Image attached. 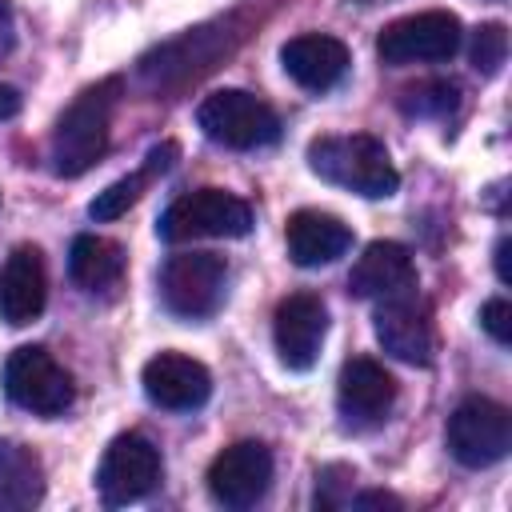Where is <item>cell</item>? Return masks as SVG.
I'll return each instance as SVG.
<instances>
[{"mask_svg": "<svg viewBox=\"0 0 512 512\" xmlns=\"http://www.w3.org/2000/svg\"><path fill=\"white\" fill-rule=\"evenodd\" d=\"M120 100V80H100L92 88H84L64 116L56 120L52 144H48V160L52 172L72 180L84 176L88 168H96V160L108 152V124H112V108Z\"/></svg>", "mask_w": 512, "mask_h": 512, "instance_id": "cell-1", "label": "cell"}, {"mask_svg": "<svg viewBox=\"0 0 512 512\" xmlns=\"http://www.w3.org/2000/svg\"><path fill=\"white\" fill-rule=\"evenodd\" d=\"M308 168L324 184H336V188L368 196V200H384V196H392L400 188V172L392 168L388 148L368 132L316 136L308 144Z\"/></svg>", "mask_w": 512, "mask_h": 512, "instance_id": "cell-2", "label": "cell"}, {"mask_svg": "<svg viewBox=\"0 0 512 512\" xmlns=\"http://www.w3.org/2000/svg\"><path fill=\"white\" fill-rule=\"evenodd\" d=\"M196 124L212 144L224 148H264L280 140V116L252 92L244 88H216L200 100L196 108Z\"/></svg>", "mask_w": 512, "mask_h": 512, "instance_id": "cell-3", "label": "cell"}, {"mask_svg": "<svg viewBox=\"0 0 512 512\" xmlns=\"http://www.w3.org/2000/svg\"><path fill=\"white\" fill-rule=\"evenodd\" d=\"M252 228V208L224 192V188H196L184 192L180 200H172L156 224V236L168 244H184V240H204V236H248Z\"/></svg>", "mask_w": 512, "mask_h": 512, "instance_id": "cell-4", "label": "cell"}, {"mask_svg": "<svg viewBox=\"0 0 512 512\" xmlns=\"http://www.w3.org/2000/svg\"><path fill=\"white\" fill-rule=\"evenodd\" d=\"M228 264L216 252H176L160 268V300L180 320H208L224 304Z\"/></svg>", "mask_w": 512, "mask_h": 512, "instance_id": "cell-5", "label": "cell"}, {"mask_svg": "<svg viewBox=\"0 0 512 512\" xmlns=\"http://www.w3.org/2000/svg\"><path fill=\"white\" fill-rule=\"evenodd\" d=\"M444 440H448V452H452L456 464L492 468L512 448V416H508L504 404H496L488 396H468L448 416Z\"/></svg>", "mask_w": 512, "mask_h": 512, "instance_id": "cell-6", "label": "cell"}, {"mask_svg": "<svg viewBox=\"0 0 512 512\" xmlns=\"http://www.w3.org/2000/svg\"><path fill=\"white\" fill-rule=\"evenodd\" d=\"M4 392L16 408L32 412V416H60L72 408V376L64 372V364L52 360L48 348L40 344H24L8 356L4 364Z\"/></svg>", "mask_w": 512, "mask_h": 512, "instance_id": "cell-7", "label": "cell"}, {"mask_svg": "<svg viewBox=\"0 0 512 512\" xmlns=\"http://www.w3.org/2000/svg\"><path fill=\"white\" fill-rule=\"evenodd\" d=\"M160 472H164L160 448L140 432H124L100 456L96 492H100V500L108 508H124V504L144 500L160 484Z\"/></svg>", "mask_w": 512, "mask_h": 512, "instance_id": "cell-8", "label": "cell"}, {"mask_svg": "<svg viewBox=\"0 0 512 512\" xmlns=\"http://www.w3.org/2000/svg\"><path fill=\"white\" fill-rule=\"evenodd\" d=\"M460 20L444 8L432 12H416L404 20H392L380 36H376V52L384 64H436V60H452L460 48Z\"/></svg>", "mask_w": 512, "mask_h": 512, "instance_id": "cell-9", "label": "cell"}, {"mask_svg": "<svg viewBox=\"0 0 512 512\" xmlns=\"http://www.w3.org/2000/svg\"><path fill=\"white\" fill-rule=\"evenodd\" d=\"M208 492L224 508H252L272 484V452L260 440H236L208 464Z\"/></svg>", "mask_w": 512, "mask_h": 512, "instance_id": "cell-10", "label": "cell"}, {"mask_svg": "<svg viewBox=\"0 0 512 512\" xmlns=\"http://www.w3.org/2000/svg\"><path fill=\"white\" fill-rule=\"evenodd\" d=\"M324 336H328V308L316 292H292L276 304L272 340H276V356L284 368L308 372L320 360Z\"/></svg>", "mask_w": 512, "mask_h": 512, "instance_id": "cell-11", "label": "cell"}, {"mask_svg": "<svg viewBox=\"0 0 512 512\" xmlns=\"http://www.w3.org/2000/svg\"><path fill=\"white\" fill-rule=\"evenodd\" d=\"M392 404H396V380L384 364H376L372 356H352L340 368L336 408H340L344 428H352V432L376 428V424L388 420Z\"/></svg>", "mask_w": 512, "mask_h": 512, "instance_id": "cell-12", "label": "cell"}, {"mask_svg": "<svg viewBox=\"0 0 512 512\" xmlns=\"http://www.w3.org/2000/svg\"><path fill=\"white\" fill-rule=\"evenodd\" d=\"M372 328H376V340L380 348L400 360V364H432V348H436V336H432V316L428 308L416 300V292L408 296H392V300H380L376 316H372Z\"/></svg>", "mask_w": 512, "mask_h": 512, "instance_id": "cell-13", "label": "cell"}, {"mask_svg": "<svg viewBox=\"0 0 512 512\" xmlns=\"http://www.w3.org/2000/svg\"><path fill=\"white\" fill-rule=\"evenodd\" d=\"M144 396L168 412H196L212 396V372L184 352H156L140 372Z\"/></svg>", "mask_w": 512, "mask_h": 512, "instance_id": "cell-14", "label": "cell"}, {"mask_svg": "<svg viewBox=\"0 0 512 512\" xmlns=\"http://www.w3.org/2000/svg\"><path fill=\"white\" fill-rule=\"evenodd\" d=\"M348 292L356 300H392V296L416 292L412 252L396 240H372L348 272Z\"/></svg>", "mask_w": 512, "mask_h": 512, "instance_id": "cell-15", "label": "cell"}, {"mask_svg": "<svg viewBox=\"0 0 512 512\" xmlns=\"http://www.w3.org/2000/svg\"><path fill=\"white\" fill-rule=\"evenodd\" d=\"M48 304V276L44 256L32 244H20L0 264V320L12 328L32 324Z\"/></svg>", "mask_w": 512, "mask_h": 512, "instance_id": "cell-16", "label": "cell"}, {"mask_svg": "<svg viewBox=\"0 0 512 512\" xmlns=\"http://www.w3.org/2000/svg\"><path fill=\"white\" fill-rule=\"evenodd\" d=\"M284 244H288L292 264H300V268H320V264L340 260V256L352 248V228H348L340 216H332V212L300 208V212H292L288 224H284Z\"/></svg>", "mask_w": 512, "mask_h": 512, "instance_id": "cell-17", "label": "cell"}, {"mask_svg": "<svg viewBox=\"0 0 512 512\" xmlns=\"http://www.w3.org/2000/svg\"><path fill=\"white\" fill-rule=\"evenodd\" d=\"M280 64L284 72L308 88V92H328L332 84H340V76L348 72V48L336 40V36H324V32H304V36H292L284 48H280Z\"/></svg>", "mask_w": 512, "mask_h": 512, "instance_id": "cell-18", "label": "cell"}, {"mask_svg": "<svg viewBox=\"0 0 512 512\" xmlns=\"http://www.w3.org/2000/svg\"><path fill=\"white\" fill-rule=\"evenodd\" d=\"M44 496L40 456L16 440H0V512H28Z\"/></svg>", "mask_w": 512, "mask_h": 512, "instance_id": "cell-19", "label": "cell"}, {"mask_svg": "<svg viewBox=\"0 0 512 512\" xmlns=\"http://www.w3.org/2000/svg\"><path fill=\"white\" fill-rule=\"evenodd\" d=\"M124 272V248L116 240H104V236H76L72 240V252H68V276L84 288V292H100L108 284H116Z\"/></svg>", "mask_w": 512, "mask_h": 512, "instance_id": "cell-20", "label": "cell"}, {"mask_svg": "<svg viewBox=\"0 0 512 512\" xmlns=\"http://www.w3.org/2000/svg\"><path fill=\"white\" fill-rule=\"evenodd\" d=\"M456 104H460L456 80H424V84L404 88V96H400V108L408 116H448Z\"/></svg>", "mask_w": 512, "mask_h": 512, "instance_id": "cell-21", "label": "cell"}, {"mask_svg": "<svg viewBox=\"0 0 512 512\" xmlns=\"http://www.w3.org/2000/svg\"><path fill=\"white\" fill-rule=\"evenodd\" d=\"M152 176L140 168V172H132V176H124V180H116V184H108L104 192H96V200L88 204V216L92 220H116V216H124L136 200H140V192H144V184H148Z\"/></svg>", "mask_w": 512, "mask_h": 512, "instance_id": "cell-22", "label": "cell"}, {"mask_svg": "<svg viewBox=\"0 0 512 512\" xmlns=\"http://www.w3.org/2000/svg\"><path fill=\"white\" fill-rule=\"evenodd\" d=\"M468 56H472V68L480 76H496L504 68V56H508V32H504V24H496V20L492 24H480L472 32Z\"/></svg>", "mask_w": 512, "mask_h": 512, "instance_id": "cell-23", "label": "cell"}, {"mask_svg": "<svg viewBox=\"0 0 512 512\" xmlns=\"http://www.w3.org/2000/svg\"><path fill=\"white\" fill-rule=\"evenodd\" d=\"M480 328H484L500 348H508V344H512V304H508L504 296H492V300L480 308Z\"/></svg>", "mask_w": 512, "mask_h": 512, "instance_id": "cell-24", "label": "cell"}, {"mask_svg": "<svg viewBox=\"0 0 512 512\" xmlns=\"http://www.w3.org/2000/svg\"><path fill=\"white\" fill-rule=\"evenodd\" d=\"M352 508H400V500L392 492H360V496H348Z\"/></svg>", "mask_w": 512, "mask_h": 512, "instance_id": "cell-25", "label": "cell"}, {"mask_svg": "<svg viewBox=\"0 0 512 512\" xmlns=\"http://www.w3.org/2000/svg\"><path fill=\"white\" fill-rule=\"evenodd\" d=\"M508 252H512V240H508V236H500V240H496V276H500V284H512Z\"/></svg>", "mask_w": 512, "mask_h": 512, "instance_id": "cell-26", "label": "cell"}, {"mask_svg": "<svg viewBox=\"0 0 512 512\" xmlns=\"http://www.w3.org/2000/svg\"><path fill=\"white\" fill-rule=\"evenodd\" d=\"M20 112V92L12 84H0V120H12Z\"/></svg>", "mask_w": 512, "mask_h": 512, "instance_id": "cell-27", "label": "cell"}, {"mask_svg": "<svg viewBox=\"0 0 512 512\" xmlns=\"http://www.w3.org/2000/svg\"><path fill=\"white\" fill-rule=\"evenodd\" d=\"M12 48V8H8V0H0V52H8Z\"/></svg>", "mask_w": 512, "mask_h": 512, "instance_id": "cell-28", "label": "cell"}]
</instances>
